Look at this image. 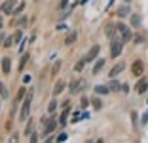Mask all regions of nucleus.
<instances>
[{
  "label": "nucleus",
  "mask_w": 148,
  "mask_h": 143,
  "mask_svg": "<svg viewBox=\"0 0 148 143\" xmlns=\"http://www.w3.org/2000/svg\"><path fill=\"white\" fill-rule=\"evenodd\" d=\"M31 103H32V88L27 92V99L23 101L21 115H19V120H21V122H27V120H29V115H31Z\"/></svg>",
  "instance_id": "f257e3e1"
},
{
  "label": "nucleus",
  "mask_w": 148,
  "mask_h": 143,
  "mask_svg": "<svg viewBox=\"0 0 148 143\" xmlns=\"http://www.w3.org/2000/svg\"><path fill=\"white\" fill-rule=\"evenodd\" d=\"M123 40H120L118 36H112L110 38V57H120L122 56V50H123Z\"/></svg>",
  "instance_id": "f03ea898"
},
{
  "label": "nucleus",
  "mask_w": 148,
  "mask_h": 143,
  "mask_svg": "<svg viewBox=\"0 0 148 143\" xmlns=\"http://www.w3.org/2000/svg\"><path fill=\"white\" fill-rule=\"evenodd\" d=\"M42 122H44V135H49V134H53V130H55V126L59 124V120H57L55 117H44V118H42Z\"/></svg>",
  "instance_id": "7ed1b4c3"
},
{
  "label": "nucleus",
  "mask_w": 148,
  "mask_h": 143,
  "mask_svg": "<svg viewBox=\"0 0 148 143\" xmlns=\"http://www.w3.org/2000/svg\"><path fill=\"white\" fill-rule=\"evenodd\" d=\"M116 25H118V33H120V36H122L123 42L133 40V33H131V29L125 25V23H116Z\"/></svg>",
  "instance_id": "20e7f679"
},
{
  "label": "nucleus",
  "mask_w": 148,
  "mask_h": 143,
  "mask_svg": "<svg viewBox=\"0 0 148 143\" xmlns=\"http://www.w3.org/2000/svg\"><path fill=\"white\" fill-rule=\"evenodd\" d=\"M131 73H133V76H143V73H144V63H143V59L133 61V65H131Z\"/></svg>",
  "instance_id": "39448f33"
},
{
  "label": "nucleus",
  "mask_w": 148,
  "mask_h": 143,
  "mask_svg": "<svg viewBox=\"0 0 148 143\" xmlns=\"http://www.w3.org/2000/svg\"><path fill=\"white\" fill-rule=\"evenodd\" d=\"M135 90H137V94H144V92L148 90V78H146V76H140L139 80H137Z\"/></svg>",
  "instance_id": "423d86ee"
},
{
  "label": "nucleus",
  "mask_w": 148,
  "mask_h": 143,
  "mask_svg": "<svg viewBox=\"0 0 148 143\" xmlns=\"http://www.w3.org/2000/svg\"><path fill=\"white\" fill-rule=\"evenodd\" d=\"M99 52H101V46H99V44H93V46H91V50H89V52H87V56H86L87 63H89V61H93V59H95V57L99 56Z\"/></svg>",
  "instance_id": "0eeeda50"
},
{
  "label": "nucleus",
  "mask_w": 148,
  "mask_h": 143,
  "mask_svg": "<svg viewBox=\"0 0 148 143\" xmlns=\"http://www.w3.org/2000/svg\"><path fill=\"white\" fill-rule=\"evenodd\" d=\"M13 8H15V0H6L4 4L0 6V10H2L4 13H8V15H12V13H13Z\"/></svg>",
  "instance_id": "6e6552de"
},
{
  "label": "nucleus",
  "mask_w": 148,
  "mask_h": 143,
  "mask_svg": "<svg viewBox=\"0 0 148 143\" xmlns=\"http://www.w3.org/2000/svg\"><path fill=\"white\" fill-rule=\"evenodd\" d=\"M116 31H118L116 23H108V25L105 27V35L108 36V38H112V36H116Z\"/></svg>",
  "instance_id": "1a4fd4ad"
},
{
  "label": "nucleus",
  "mask_w": 148,
  "mask_h": 143,
  "mask_svg": "<svg viewBox=\"0 0 148 143\" xmlns=\"http://www.w3.org/2000/svg\"><path fill=\"white\" fill-rule=\"evenodd\" d=\"M123 69H125V63H123V61H122V63H118V65H114L112 67V71H110V78H114V76H118V74H120V73H122V71Z\"/></svg>",
  "instance_id": "9d476101"
},
{
  "label": "nucleus",
  "mask_w": 148,
  "mask_h": 143,
  "mask_svg": "<svg viewBox=\"0 0 148 143\" xmlns=\"http://www.w3.org/2000/svg\"><path fill=\"white\" fill-rule=\"evenodd\" d=\"M65 88H66V82L63 80V78H61V80H57L55 86H53V95H59L63 90H65Z\"/></svg>",
  "instance_id": "9b49d317"
},
{
  "label": "nucleus",
  "mask_w": 148,
  "mask_h": 143,
  "mask_svg": "<svg viewBox=\"0 0 148 143\" xmlns=\"http://www.w3.org/2000/svg\"><path fill=\"white\" fill-rule=\"evenodd\" d=\"M2 73L4 74L12 73V59H10V57H4V59H2Z\"/></svg>",
  "instance_id": "f8f14e48"
},
{
  "label": "nucleus",
  "mask_w": 148,
  "mask_h": 143,
  "mask_svg": "<svg viewBox=\"0 0 148 143\" xmlns=\"http://www.w3.org/2000/svg\"><path fill=\"white\" fill-rule=\"evenodd\" d=\"M95 92H97L99 95H108L112 90H110V86H105V84H99V86H95Z\"/></svg>",
  "instance_id": "ddd939ff"
},
{
  "label": "nucleus",
  "mask_w": 148,
  "mask_h": 143,
  "mask_svg": "<svg viewBox=\"0 0 148 143\" xmlns=\"http://www.w3.org/2000/svg\"><path fill=\"white\" fill-rule=\"evenodd\" d=\"M76 38H78V33H76V31H70L69 35H66V38H65V44H66V46H70V44L76 42Z\"/></svg>",
  "instance_id": "4468645a"
},
{
  "label": "nucleus",
  "mask_w": 148,
  "mask_h": 143,
  "mask_svg": "<svg viewBox=\"0 0 148 143\" xmlns=\"http://www.w3.org/2000/svg\"><path fill=\"white\" fill-rule=\"evenodd\" d=\"M69 113H70V107H63V113H61V117H59V124L61 126H65L66 124V120H69Z\"/></svg>",
  "instance_id": "2eb2a0df"
},
{
  "label": "nucleus",
  "mask_w": 148,
  "mask_h": 143,
  "mask_svg": "<svg viewBox=\"0 0 148 143\" xmlns=\"http://www.w3.org/2000/svg\"><path fill=\"white\" fill-rule=\"evenodd\" d=\"M118 17H127V15H131V12H129V6H120V8H118Z\"/></svg>",
  "instance_id": "dca6fc26"
},
{
  "label": "nucleus",
  "mask_w": 148,
  "mask_h": 143,
  "mask_svg": "<svg viewBox=\"0 0 148 143\" xmlns=\"http://www.w3.org/2000/svg\"><path fill=\"white\" fill-rule=\"evenodd\" d=\"M82 84H84V82H78V80H72V82L69 84V90L72 92V94H76V92H80V90H82Z\"/></svg>",
  "instance_id": "f3484780"
},
{
  "label": "nucleus",
  "mask_w": 148,
  "mask_h": 143,
  "mask_svg": "<svg viewBox=\"0 0 148 143\" xmlns=\"http://www.w3.org/2000/svg\"><path fill=\"white\" fill-rule=\"evenodd\" d=\"M87 65V59L86 57H82V59L80 61H76V63H74V71H76V73H80V71H84V67Z\"/></svg>",
  "instance_id": "a211bd4d"
},
{
  "label": "nucleus",
  "mask_w": 148,
  "mask_h": 143,
  "mask_svg": "<svg viewBox=\"0 0 148 143\" xmlns=\"http://www.w3.org/2000/svg\"><path fill=\"white\" fill-rule=\"evenodd\" d=\"M140 23H143V17H140L139 13H131V25L133 27H140Z\"/></svg>",
  "instance_id": "6ab92c4d"
},
{
  "label": "nucleus",
  "mask_w": 148,
  "mask_h": 143,
  "mask_svg": "<svg viewBox=\"0 0 148 143\" xmlns=\"http://www.w3.org/2000/svg\"><path fill=\"white\" fill-rule=\"evenodd\" d=\"M105 63H106L105 59H99V61L95 63V67H93V71H91V73H93V74H99V73H101V69L105 67Z\"/></svg>",
  "instance_id": "aec40b11"
},
{
  "label": "nucleus",
  "mask_w": 148,
  "mask_h": 143,
  "mask_svg": "<svg viewBox=\"0 0 148 143\" xmlns=\"http://www.w3.org/2000/svg\"><path fill=\"white\" fill-rule=\"evenodd\" d=\"M61 67H63V61H61V59H57L55 63H53V67H51V71H49V73H51L53 76H55V74L59 73V69H61Z\"/></svg>",
  "instance_id": "412c9836"
},
{
  "label": "nucleus",
  "mask_w": 148,
  "mask_h": 143,
  "mask_svg": "<svg viewBox=\"0 0 148 143\" xmlns=\"http://www.w3.org/2000/svg\"><path fill=\"white\" fill-rule=\"evenodd\" d=\"M108 86H110V90H112V92H122L123 84H120V82H118V80H112V82H110Z\"/></svg>",
  "instance_id": "4be33fe9"
},
{
  "label": "nucleus",
  "mask_w": 148,
  "mask_h": 143,
  "mask_svg": "<svg viewBox=\"0 0 148 143\" xmlns=\"http://www.w3.org/2000/svg\"><path fill=\"white\" fill-rule=\"evenodd\" d=\"M25 94H27V88L21 86V88H19V92H17V95H15V103H19V101L25 97Z\"/></svg>",
  "instance_id": "5701e85b"
},
{
  "label": "nucleus",
  "mask_w": 148,
  "mask_h": 143,
  "mask_svg": "<svg viewBox=\"0 0 148 143\" xmlns=\"http://www.w3.org/2000/svg\"><path fill=\"white\" fill-rule=\"evenodd\" d=\"M29 57H31V53H23L21 61H19V71H23V69H25V65H27V61H29Z\"/></svg>",
  "instance_id": "b1692460"
},
{
  "label": "nucleus",
  "mask_w": 148,
  "mask_h": 143,
  "mask_svg": "<svg viewBox=\"0 0 148 143\" xmlns=\"http://www.w3.org/2000/svg\"><path fill=\"white\" fill-rule=\"evenodd\" d=\"M13 44H15V40H13V35H12V36H8V38H4L2 46H4V48H10V46H13Z\"/></svg>",
  "instance_id": "393cba45"
},
{
  "label": "nucleus",
  "mask_w": 148,
  "mask_h": 143,
  "mask_svg": "<svg viewBox=\"0 0 148 143\" xmlns=\"http://www.w3.org/2000/svg\"><path fill=\"white\" fill-rule=\"evenodd\" d=\"M0 97H2V99L8 97V88H6V84H2V82H0Z\"/></svg>",
  "instance_id": "a878e982"
},
{
  "label": "nucleus",
  "mask_w": 148,
  "mask_h": 143,
  "mask_svg": "<svg viewBox=\"0 0 148 143\" xmlns=\"http://www.w3.org/2000/svg\"><path fill=\"white\" fill-rule=\"evenodd\" d=\"M91 103H93V109H97V111H99V109H103V101H101L99 97H93Z\"/></svg>",
  "instance_id": "bb28decb"
},
{
  "label": "nucleus",
  "mask_w": 148,
  "mask_h": 143,
  "mask_svg": "<svg viewBox=\"0 0 148 143\" xmlns=\"http://www.w3.org/2000/svg\"><path fill=\"white\" fill-rule=\"evenodd\" d=\"M55 109H57V99L49 101V105H48V113H49V115H53V113H55Z\"/></svg>",
  "instance_id": "cd10ccee"
},
{
  "label": "nucleus",
  "mask_w": 148,
  "mask_h": 143,
  "mask_svg": "<svg viewBox=\"0 0 148 143\" xmlns=\"http://www.w3.org/2000/svg\"><path fill=\"white\" fill-rule=\"evenodd\" d=\"M21 38H23V31H21V29H17L15 33H13V40H15V44L21 42Z\"/></svg>",
  "instance_id": "c85d7f7f"
},
{
  "label": "nucleus",
  "mask_w": 148,
  "mask_h": 143,
  "mask_svg": "<svg viewBox=\"0 0 148 143\" xmlns=\"http://www.w3.org/2000/svg\"><path fill=\"white\" fill-rule=\"evenodd\" d=\"M23 10H25V2H19L17 8H13V13H15V15H19V13H21ZM13 13H12V15H13Z\"/></svg>",
  "instance_id": "c756f323"
},
{
  "label": "nucleus",
  "mask_w": 148,
  "mask_h": 143,
  "mask_svg": "<svg viewBox=\"0 0 148 143\" xmlns=\"http://www.w3.org/2000/svg\"><path fill=\"white\" fill-rule=\"evenodd\" d=\"M32 134V120H27V128H25V135H29L31 137Z\"/></svg>",
  "instance_id": "7c9ffc66"
},
{
  "label": "nucleus",
  "mask_w": 148,
  "mask_h": 143,
  "mask_svg": "<svg viewBox=\"0 0 148 143\" xmlns=\"http://www.w3.org/2000/svg\"><path fill=\"white\" fill-rule=\"evenodd\" d=\"M133 42H135V44H140V42H144V36H143V35H137V36H133Z\"/></svg>",
  "instance_id": "2f4dec72"
},
{
  "label": "nucleus",
  "mask_w": 148,
  "mask_h": 143,
  "mask_svg": "<svg viewBox=\"0 0 148 143\" xmlns=\"http://www.w3.org/2000/svg\"><path fill=\"white\" fill-rule=\"evenodd\" d=\"M27 21H29V19H27V15H23V17L17 21V25H19V27H27Z\"/></svg>",
  "instance_id": "473e14b6"
},
{
  "label": "nucleus",
  "mask_w": 148,
  "mask_h": 143,
  "mask_svg": "<svg viewBox=\"0 0 148 143\" xmlns=\"http://www.w3.org/2000/svg\"><path fill=\"white\" fill-rule=\"evenodd\" d=\"M66 4H69V0H59V10H65Z\"/></svg>",
  "instance_id": "72a5a7b5"
},
{
  "label": "nucleus",
  "mask_w": 148,
  "mask_h": 143,
  "mask_svg": "<svg viewBox=\"0 0 148 143\" xmlns=\"http://www.w3.org/2000/svg\"><path fill=\"white\" fill-rule=\"evenodd\" d=\"M70 120H72V122H78V120H80V115H78V113H74V115H72V118H70Z\"/></svg>",
  "instance_id": "f704fd0d"
},
{
  "label": "nucleus",
  "mask_w": 148,
  "mask_h": 143,
  "mask_svg": "<svg viewBox=\"0 0 148 143\" xmlns=\"http://www.w3.org/2000/svg\"><path fill=\"white\" fill-rule=\"evenodd\" d=\"M65 139H66V134H61L59 137H57V141H65Z\"/></svg>",
  "instance_id": "c9c22d12"
},
{
  "label": "nucleus",
  "mask_w": 148,
  "mask_h": 143,
  "mask_svg": "<svg viewBox=\"0 0 148 143\" xmlns=\"http://www.w3.org/2000/svg\"><path fill=\"white\" fill-rule=\"evenodd\" d=\"M87 105H89V99H86V97H84V99H82V107H87Z\"/></svg>",
  "instance_id": "e433bc0d"
},
{
  "label": "nucleus",
  "mask_w": 148,
  "mask_h": 143,
  "mask_svg": "<svg viewBox=\"0 0 148 143\" xmlns=\"http://www.w3.org/2000/svg\"><path fill=\"white\" fill-rule=\"evenodd\" d=\"M146 122H148V111H146V115L143 117V124H146Z\"/></svg>",
  "instance_id": "4c0bfd02"
},
{
  "label": "nucleus",
  "mask_w": 148,
  "mask_h": 143,
  "mask_svg": "<svg viewBox=\"0 0 148 143\" xmlns=\"http://www.w3.org/2000/svg\"><path fill=\"white\" fill-rule=\"evenodd\" d=\"M4 27V19H2V15H0V29Z\"/></svg>",
  "instance_id": "58836bf2"
},
{
  "label": "nucleus",
  "mask_w": 148,
  "mask_h": 143,
  "mask_svg": "<svg viewBox=\"0 0 148 143\" xmlns=\"http://www.w3.org/2000/svg\"><path fill=\"white\" fill-rule=\"evenodd\" d=\"M4 42V35H2V33H0V44Z\"/></svg>",
  "instance_id": "ea45409f"
},
{
  "label": "nucleus",
  "mask_w": 148,
  "mask_h": 143,
  "mask_svg": "<svg viewBox=\"0 0 148 143\" xmlns=\"http://www.w3.org/2000/svg\"><path fill=\"white\" fill-rule=\"evenodd\" d=\"M127 2H129V0H127Z\"/></svg>",
  "instance_id": "a19ab883"
}]
</instances>
